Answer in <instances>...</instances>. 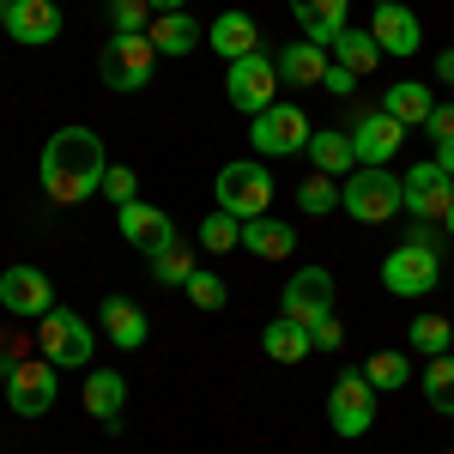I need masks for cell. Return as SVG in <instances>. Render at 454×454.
<instances>
[{"label":"cell","mask_w":454,"mask_h":454,"mask_svg":"<svg viewBox=\"0 0 454 454\" xmlns=\"http://www.w3.org/2000/svg\"><path fill=\"white\" fill-rule=\"evenodd\" d=\"M442 279V248H424V243H400L382 261V285L394 297H430Z\"/></svg>","instance_id":"9c48e42d"},{"label":"cell","mask_w":454,"mask_h":454,"mask_svg":"<svg viewBox=\"0 0 454 454\" xmlns=\"http://www.w3.org/2000/svg\"><path fill=\"white\" fill-rule=\"evenodd\" d=\"M152 49H158V61H164V55H170V61H182V55H194V49H200V43H207V25H200V19H194V12H158V19H152Z\"/></svg>","instance_id":"ffe728a7"},{"label":"cell","mask_w":454,"mask_h":454,"mask_svg":"<svg viewBox=\"0 0 454 454\" xmlns=\"http://www.w3.org/2000/svg\"><path fill=\"white\" fill-rule=\"evenodd\" d=\"M346 134L357 145V164H370V170H387L400 158V145H406V128L387 109H364V104H357V121H351Z\"/></svg>","instance_id":"30bf717a"},{"label":"cell","mask_w":454,"mask_h":454,"mask_svg":"<svg viewBox=\"0 0 454 454\" xmlns=\"http://www.w3.org/2000/svg\"><path fill=\"white\" fill-rule=\"evenodd\" d=\"M182 291H188V303H194V309H224V303H231V285L218 279V273H207V267H200V273H194V279L182 285Z\"/></svg>","instance_id":"d590c367"},{"label":"cell","mask_w":454,"mask_h":454,"mask_svg":"<svg viewBox=\"0 0 454 454\" xmlns=\"http://www.w3.org/2000/svg\"><path fill=\"white\" fill-rule=\"evenodd\" d=\"M104 170H109V152L91 128H61V134H49L43 158H36L43 194H49L55 207H79V200L104 194Z\"/></svg>","instance_id":"6da1fadb"},{"label":"cell","mask_w":454,"mask_h":454,"mask_svg":"<svg viewBox=\"0 0 454 454\" xmlns=\"http://www.w3.org/2000/svg\"><path fill=\"white\" fill-rule=\"evenodd\" d=\"M340 207H346L357 224H387V218L406 212V182H400L394 170H370V164H357V170L340 182Z\"/></svg>","instance_id":"7a4b0ae2"},{"label":"cell","mask_w":454,"mask_h":454,"mask_svg":"<svg viewBox=\"0 0 454 454\" xmlns=\"http://www.w3.org/2000/svg\"><path fill=\"white\" fill-rule=\"evenodd\" d=\"M207 43H212V55H224V61H243V55H254L261 49V25L248 19V12H218L212 19V31H207Z\"/></svg>","instance_id":"7402d4cb"},{"label":"cell","mask_w":454,"mask_h":454,"mask_svg":"<svg viewBox=\"0 0 454 454\" xmlns=\"http://www.w3.org/2000/svg\"><path fill=\"white\" fill-rule=\"evenodd\" d=\"M321 85H327V91H333V98H351V91H357V73H351V67H340V61H333V67H327V79H321Z\"/></svg>","instance_id":"f35d334b"},{"label":"cell","mask_w":454,"mask_h":454,"mask_svg":"<svg viewBox=\"0 0 454 454\" xmlns=\"http://www.w3.org/2000/svg\"><path fill=\"white\" fill-rule=\"evenodd\" d=\"M309 164L321 176H333V182H346L357 170V145H351L346 128H315L309 134Z\"/></svg>","instance_id":"d4e9b609"},{"label":"cell","mask_w":454,"mask_h":454,"mask_svg":"<svg viewBox=\"0 0 454 454\" xmlns=\"http://www.w3.org/2000/svg\"><path fill=\"white\" fill-rule=\"evenodd\" d=\"M98 333H104L115 351H140L145 333H152V321H145V309L134 297H115V291H109L104 309H98Z\"/></svg>","instance_id":"ac0fdd59"},{"label":"cell","mask_w":454,"mask_h":454,"mask_svg":"<svg viewBox=\"0 0 454 454\" xmlns=\"http://www.w3.org/2000/svg\"><path fill=\"white\" fill-rule=\"evenodd\" d=\"M424 400H430V412H442V419H454V351H442V357H430L424 364Z\"/></svg>","instance_id":"f1b7e54d"},{"label":"cell","mask_w":454,"mask_h":454,"mask_svg":"<svg viewBox=\"0 0 454 454\" xmlns=\"http://www.w3.org/2000/svg\"><path fill=\"white\" fill-rule=\"evenodd\" d=\"M333 61H340V67H351V73H376V61H382V49H376V36L370 31H340L333 36Z\"/></svg>","instance_id":"f546056e"},{"label":"cell","mask_w":454,"mask_h":454,"mask_svg":"<svg viewBox=\"0 0 454 454\" xmlns=\"http://www.w3.org/2000/svg\"><path fill=\"white\" fill-rule=\"evenodd\" d=\"M212 200H218V212H231V218H261V212L273 207V176H267L261 158H237V164L218 170Z\"/></svg>","instance_id":"3957f363"},{"label":"cell","mask_w":454,"mask_h":454,"mask_svg":"<svg viewBox=\"0 0 454 454\" xmlns=\"http://www.w3.org/2000/svg\"><path fill=\"white\" fill-rule=\"evenodd\" d=\"M115 231L128 237L134 248H164V243H176V224H170V212L164 207H152V200H128V207H115Z\"/></svg>","instance_id":"e0dca14e"},{"label":"cell","mask_w":454,"mask_h":454,"mask_svg":"<svg viewBox=\"0 0 454 454\" xmlns=\"http://www.w3.org/2000/svg\"><path fill=\"white\" fill-rule=\"evenodd\" d=\"M327 424H333V436H346V442L370 436V424H376V387H370L364 370L333 376V387H327Z\"/></svg>","instance_id":"8992f818"},{"label":"cell","mask_w":454,"mask_h":454,"mask_svg":"<svg viewBox=\"0 0 454 454\" xmlns=\"http://www.w3.org/2000/svg\"><path fill=\"white\" fill-rule=\"evenodd\" d=\"M364 31L376 36V49L382 55H419V43H424V25H419V12L412 6H400V0H376V12H370V25Z\"/></svg>","instance_id":"5bb4252c"},{"label":"cell","mask_w":454,"mask_h":454,"mask_svg":"<svg viewBox=\"0 0 454 454\" xmlns=\"http://www.w3.org/2000/svg\"><path fill=\"white\" fill-rule=\"evenodd\" d=\"M436 164H442V170L454 176V140H436Z\"/></svg>","instance_id":"b9f144b4"},{"label":"cell","mask_w":454,"mask_h":454,"mask_svg":"<svg viewBox=\"0 0 454 454\" xmlns=\"http://www.w3.org/2000/svg\"><path fill=\"white\" fill-rule=\"evenodd\" d=\"M273 61H279V85H321V79H327V67H333V61H327V49H321V43H309V36L285 43Z\"/></svg>","instance_id":"cb8c5ba5"},{"label":"cell","mask_w":454,"mask_h":454,"mask_svg":"<svg viewBox=\"0 0 454 454\" xmlns=\"http://www.w3.org/2000/svg\"><path fill=\"white\" fill-rule=\"evenodd\" d=\"M436 79H442V85H454V49H442V55H436Z\"/></svg>","instance_id":"60d3db41"},{"label":"cell","mask_w":454,"mask_h":454,"mask_svg":"<svg viewBox=\"0 0 454 454\" xmlns=\"http://www.w3.org/2000/svg\"><path fill=\"white\" fill-rule=\"evenodd\" d=\"M412 351H424V357L454 351V321L449 315H419V321H412Z\"/></svg>","instance_id":"1f68e13d"},{"label":"cell","mask_w":454,"mask_h":454,"mask_svg":"<svg viewBox=\"0 0 454 454\" xmlns=\"http://www.w3.org/2000/svg\"><path fill=\"white\" fill-rule=\"evenodd\" d=\"M297 207L309 212V218H321V212H333V207H340V182H333V176H321V170H315L309 182L297 188Z\"/></svg>","instance_id":"e575fe53"},{"label":"cell","mask_w":454,"mask_h":454,"mask_svg":"<svg viewBox=\"0 0 454 454\" xmlns=\"http://www.w3.org/2000/svg\"><path fill=\"white\" fill-rule=\"evenodd\" d=\"M6 36L25 43V49H43L61 36V6L55 0H6Z\"/></svg>","instance_id":"2e32d148"},{"label":"cell","mask_w":454,"mask_h":454,"mask_svg":"<svg viewBox=\"0 0 454 454\" xmlns=\"http://www.w3.org/2000/svg\"><path fill=\"white\" fill-rule=\"evenodd\" d=\"M442 231H449V237H454V207H449V212H442Z\"/></svg>","instance_id":"ee69618b"},{"label":"cell","mask_w":454,"mask_h":454,"mask_svg":"<svg viewBox=\"0 0 454 454\" xmlns=\"http://www.w3.org/2000/svg\"><path fill=\"white\" fill-rule=\"evenodd\" d=\"M152 0H109V25H115V36H145L152 31Z\"/></svg>","instance_id":"836d02e7"},{"label":"cell","mask_w":454,"mask_h":454,"mask_svg":"<svg viewBox=\"0 0 454 454\" xmlns=\"http://www.w3.org/2000/svg\"><path fill=\"white\" fill-rule=\"evenodd\" d=\"M194 273H200V261H194V248L182 243V237L164 243V248H152V279H158V285H176V291H182Z\"/></svg>","instance_id":"83f0119b"},{"label":"cell","mask_w":454,"mask_h":454,"mask_svg":"<svg viewBox=\"0 0 454 454\" xmlns=\"http://www.w3.org/2000/svg\"><path fill=\"white\" fill-rule=\"evenodd\" d=\"M291 6V19H297V31L321 43V49H333V36L351 25V0H285Z\"/></svg>","instance_id":"d6986e66"},{"label":"cell","mask_w":454,"mask_h":454,"mask_svg":"<svg viewBox=\"0 0 454 454\" xmlns=\"http://www.w3.org/2000/svg\"><path fill=\"white\" fill-rule=\"evenodd\" d=\"M309 346H315V351H340V346H346L340 315H321V321H309Z\"/></svg>","instance_id":"74e56055"},{"label":"cell","mask_w":454,"mask_h":454,"mask_svg":"<svg viewBox=\"0 0 454 454\" xmlns=\"http://www.w3.org/2000/svg\"><path fill=\"white\" fill-rule=\"evenodd\" d=\"M400 182H406V212H412V224H442V212L454 207V176L430 158V164H412Z\"/></svg>","instance_id":"8fae6325"},{"label":"cell","mask_w":454,"mask_h":454,"mask_svg":"<svg viewBox=\"0 0 454 454\" xmlns=\"http://www.w3.org/2000/svg\"><path fill=\"white\" fill-rule=\"evenodd\" d=\"M261 351H267L273 364H303L315 346H309V327H303V321L279 315V321H267V327H261Z\"/></svg>","instance_id":"484cf974"},{"label":"cell","mask_w":454,"mask_h":454,"mask_svg":"<svg viewBox=\"0 0 454 454\" xmlns=\"http://www.w3.org/2000/svg\"><path fill=\"white\" fill-rule=\"evenodd\" d=\"M79 400H85V412L104 424V430H121V406H128V382L115 376V370H91L85 376V387H79Z\"/></svg>","instance_id":"603a6c76"},{"label":"cell","mask_w":454,"mask_h":454,"mask_svg":"<svg viewBox=\"0 0 454 454\" xmlns=\"http://www.w3.org/2000/svg\"><path fill=\"white\" fill-rule=\"evenodd\" d=\"M98 73H104L109 91H145L152 73H158V49H152V36H109L104 55H98Z\"/></svg>","instance_id":"ba28073f"},{"label":"cell","mask_w":454,"mask_h":454,"mask_svg":"<svg viewBox=\"0 0 454 454\" xmlns=\"http://www.w3.org/2000/svg\"><path fill=\"white\" fill-rule=\"evenodd\" d=\"M152 12H188V0H152Z\"/></svg>","instance_id":"7bdbcfd3"},{"label":"cell","mask_w":454,"mask_h":454,"mask_svg":"<svg viewBox=\"0 0 454 454\" xmlns=\"http://www.w3.org/2000/svg\"><path fill=\"white\" fill-rule=\"evenodd\" d=\"M424 128H430V140H454V104H436Z\"/></svg>","instance_id":"ab89813d"},{"label":"cell","mask_w":454,"mask_h":454,"mask_svg":"<svg viewBox=\"0 0 454 454\" xmlns=\"http://www.w3.org/2000/svg\"><path fill=\"white\" fill-rule=\"evenodd\" d=\"M279 315L303 321V327L321 321V315H333V273L327 267H297L279 291Z\"/></svg>","instance_id":"4fadbf2b"},{"label":"cell","mask_w":454,"mask_h":454,"mask_svg":"<svg viewBox=\"0 0 454 454\" xmlns=\"http://www.w3.org/2000/svg\"><path fill=\"white\" fill-rule=\"evenodd\" d=\"M364 376H370V387H376V394H394V387H406L412 364H406V351H376V357L364 364Z\"/></svg>","instance_id":"d6a6232c"},{"label":"cell","mask_w":454,"mask_h":454,"mask_svg":"<svg viewBox=\"0 0 454 454\" xmlns=\"http://www.w3.org/2000/svg\"><path fill=\"white\" fill-rule=\"evenodd\" d=\"M6 406H12L19 419L55 412V364H49V357H43V364H12V376H6Z\"/></svg>","instance_id":"9a60e30c"},{"label":"cell","mask_w":454,"mask_h":454,"mask_svg":"<svg viewBox=\"0 0 454 454\" xmlns=\"http://www.w3.org/2000/svg\"><path fill=\"white\" fill-rule=\"evenodd\" d=\"M0 31H6V0H0Z\"/></svg>","instance_id":"f6af8a7d"},{"label":"cell","mask_w":454,"mask_h":454,"mask_svg":"<svg viewBox=\"0 0 454 454\" xmlns=\"http://www.w3.org/2000/svg\"><path fill=\"white\" fill-rule=\"evenodd\" d=\"M309 115L297 104H267L261 115H248V145L261 152V158H297V152H309Z\"/></svg>","instance_id":"277c9868"},{"label":"cell","mask_w":454,"mask_h":454,"mask_svg":"<svg viewBox=\"0 0 454 454\" xmlns=\"http://www.w3.org/2000/svg\"><path fill=\"white\" fill-rule=\"evenodd\" d=\"M224 98H231V109H243V115H261L267 104H279V61H273L267 49L231 61V73H224Z\"/></svg>","instance_id":"52a82bcc"},{"label":"cell","mask_w":454,"mask_h":454,"mask_svg":"<svg viewBox=\"0 0 454 454\" xmlns=\"http://www.w3.org/2000/svg\"><path fill=\"white\" fill-rule=\"evenodd\" d=\"M243 248L254 261H291L297 254V231L273 218V212H261V218H243Z\"/></svg>","instance_id":"44dd1931"},{"label":"cell","mask_w":454,"mask_h":454,"mask_svg":"<svg viewBox=\"0 0 454 454\" xmlns=\"http://www.w3.org/2000/svg\"><path fill=\"white\" fill-rule=\"evenodd\" d=\"M200 248H207V254L243 248V218H231V212H218V207H212L207 218H200Z\"/></svg>","instance_id":"4dcf8cb0"},{"label":"cell","mask_w":454,"mask_h":454,"mask_svg":"<svg viewBox=\"0 0 454 454\" xmlns=\"http://www.w3.org/2000/svg\"><path fill=\"white\" fill-rule=\"evenodd\" d=\"M382 109L400 121V128H424L430 121V109H436V98H430V85H412V79H400V85H387Z\"/></svg>","instance_id":"4316f807"},{"label":"cell","mask_w":454,"mask_h":454,"mask_svg":"<svg viewBox=\"0 0 454 454\" xmlns=\"http://www.w3.org/2000/svg\"><path fill=\"white\" fill-rule=\"evenodd\" d=\"M36 340H43V357H49L55 370H85L91 351H98V327H91L85 315H73V309H49L43 327H36Z\"/></svg>","instance_id":"5b68a950"},{"label":"cell","mask_w":454,"mask_h":454,"mask_svg":"<svg viewBox=\"0 0 454 454\" xmlns=\"http://www.w3.org/2000/svg\"><path fill=\"white\" fill-rule=\"evenodd\" d=\"M0 309L19 315V321H43L55 309V279L43 267H6L0 273Z\"/></svg>","instance_id":"7c38bea8"},{"label":"cell","mask_w":454,"mask_h":454,"mask_svg":"<svg viewBox=\"0 0 454 454\" xmlns=\"http://www.w3.org/2000/svg\"><path fill=\"white\" fill-rule=\"evenodd\" d=\"M104 200H115V207L140 200V176H134V164H109L104 170Z\"/></svg>","instance_id":"8d00e7d4"}]
</instances>
